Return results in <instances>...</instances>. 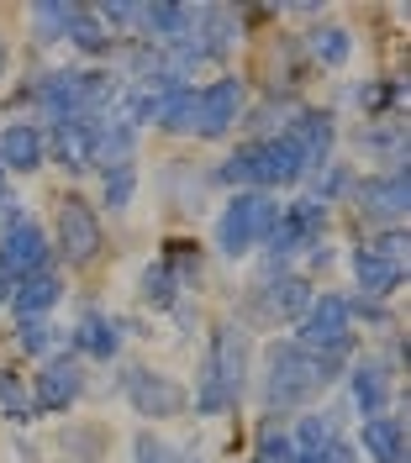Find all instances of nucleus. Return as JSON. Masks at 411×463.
Listing matches in <instances>:
<instances>
[{
  "instance_id": "f257e3e1",
  "label": "nucleus",
  "mask_w": 411,
  "mask_h": 463,
  "mask_svg": "<svg viewBox=\"0 0 411 463\" xmlns=\"http://www.w3.org/2000/svg\"><path fill=\"white\" fill-rule=\"evenodd\" d=\"M343 353H306V347L285 337V343L264 347V374H259V395H264L269 416H291L322 395L327 384L343 379Z\"/></svg>"
},
{
  "instance_id": "f03ea898",
  "label": "nucleus",
  "mask_w": 411,
  "mask_h": 463,
  "mask_svg": "<svg viewBox=\"0 0 411 463\" xmlns=\"http://www.w3.org/2000/svg\"><path fill=\"white\" fill-rule=\"evenodd\" d=\"M253 374V337L243 321H216L206 343L201 374H196V416H227L248 395Z\"/></svg>"
},
{
  "instance_id": "7ed1b4c3",
  "label": "nucleus",
  "mask_w": 411,
  "mask_h": 463,
  "mask_svg": "<svg viewBox=\"0 0 411 463\" xmlns=\"http://www.w3.org/2000/svg\"><path fill=\"white\" fill-rule=\"evenodd\" d=\"M280 222V201L264 190H237L216 216V253L222 259H248L253 248H264V237Z\"/></svg>"
},
{
  "instance_id": "20e7f679",
  "label": "nucleus",
  "mask_w": 411,
  "mask_h": 463,
  "mask_svg": "<svg viewBox=\"0 0 411 463\" xmlns=\"http://www.w3.org/2000/svg\"><path fill=\"white\" fill-rule=\"evenodd\" d=\"M53 248H59L69 269H90V263L106 253V227H100V211L85 195H63L59 216H53Z\"/></svg>"
},
{
  "instance_id": "39448f33",
  "label": "nucleus",
  "mask_w": 411,
  "mask_h": 463,
  "mask_svg": "<svg viewBox=\"0 0 411 463\" xmlns=\"http://www.w3.org/2000/svg\"><path fill=\"white\" fill-rule=\"evenodd\" d=\"M295 343L306 347V353H353V317H349V295H338V289H322V295H311V306H306V317L295 321Z\"/></svg>"
},
{
  "instance_id": "423d86ee",
  "label": "nucleus",
  "mask_w": 411,
  "mask_h": 463,
  "mask_svg": "<svg viewBox=\"0 0 411 463\" xmlns=\"http://www.w3.org/2000/svg\"><path fill=\"white\" fill-rule=\"evenodd\" d=\"M48 269H53V237H48L43 222H32L27 211H22L16 222L0 227V274L11 285H22V279L48 274Z\"/></svg>"
},
{
  "instance_id": "0eeeda50",
  "label": "nucleus",
  "mask_w": 411,
  "mask_h": 463,
  "mask_svg": "<svg viewBox=\"0 0 411 463\" xmlns=\"http://www.w3.org/2000/svg\"><path fill=\"white\" fill-rule=\"evenodd\" d=\"M121 395H127V405H132L138 416H148V421H175V416H185V405H190V395H185L179 379L158 374V369H148V364H127V369H121Z\"/></svg>"
},
{
  "instance_id": "6e6552de",
  "label": "nucleus",
  "mask_w": 411,
  "mask_h": 463,
  "mask_svg": "<svg viewBox=\"0 0 411 463\" xmlns=\"http://www.w3.org/2000/svg\"><path fill=\"white\" fill-rule=\"evenodd\" d=\"M32 106L48 116L53 127L63 121H95L90 111V69H53L32 85Z\"/></svg>"
},
{
  "instance_id": "1a4fd4ad",
  "label": "nucleus",
  "mask_w": 411,
  "mask_h": 463,
  "mask_svg": "<svg viewBox=\"0 0 411 463\" xmlns=\"http://www.w3.org/2000/svg\"><path fill=\"white\" fill-rule=\"evenodd\" d=\"M353 205H358V216H369V222H380V227H401L411 211V174L406 169H385V174H364L358 184H353Z\"/></svg>"
},
{
  "instance_id": "9d476101",
  "label": "nucleus",
  "mask_w": 411,
  "mask_h": 463,
  "mask_svg": "<svg viewBox=\"0 0 411 463\" xmlns=\"http://www.w3.org/2000/svg\"><path fill=\"white\" fill-rule=\"evenodd\" d=\"M85 395V364L74 358V353H53V358H43V369L32 374V401L43 416H63V411H74Z\"/></svg>"
},
{
  "instance_id": "9b49d317",
  "label": "nucleus",
  "mask_w": 411,
  "mask_h": 463,
  "mask_svg": "<svg viewBox=\"0 0 411 463\" xmlns=\"http://www.w3.org/2000/svg\"><path fill=\"white\" fill-rule=\"evenodd\" d=\"M248 116V80L237 74H222L216 85L201 90V116H196V137L201 143H222L233 127H243Z\"/></svg>"
},
{
  "instance_id": "f8f14e48",
  "label": "nucleus",
  "mask_w": 411,
  "mask_h": 463,
  "mask_svg": "<svg viewBox=\"0 0 411 463\" xmlns=\"http://www.w3.org/2000/svg\"><path fill=\"white\" fill-rule=\"evenodd\" d=\"M285 143L295 147V158H301V169L317 174L332 164V147H338V121L332 111H317V106H306V111H295L285 121V132H280Z\"/></svg>"
},
{
  "instance_id": "ddd939ff",
  "label": "nucleus",
  "mask_w": 411,
  "mask_h": 463,
  "mask_svg": "<svg viewBox=\"0 0 411 463\" xmlns=\"http://www.w3.org/2000/svg\"><path fill=\"white\" fill-rule=\"evenodd\" d=\"M311 279H301V274H264V285H253V306H259V317L264 321H301L306 317V306H311Z\"/></svg>"
},
{
  "instance_id": "4468645a",
  "label": "nucleus",
  "mask_w": 411,
  "mask_h": 463,
  "mask_svg": "<svg viewBox=\"0 0 411 463\" xmlns=\"http://www.w3.org/2000/svg\"><path fill=\"white\" fill-rule=\"evenodd\" d=\"M69 353L80 358V364H111L121 358V317H106V311H85V317L74 321V332H69Z\"/></svg>"
},
{
  "instance_id": "2eb2a0df",
  "label": "nucleus",
  "mask_w": 411,
  "mask_h": 463,
  "mask_svg": "<svg viewBox=\"0 0 411 463\" xmlns=\"http://www.w3.org/2000/svg\"><path fill=\"white\" fill-rule=\"evenodd\" d=\"M43 164H48V132L37 121H11L0 132V169L16 179V174H37Z\"/></svg>"
},
{
  "instance_id": "dca6fc26",
  "label": "nucleus",
  "mask_w": 411,
  "mask_h": 463,
  "mask_svg": "<svg viewBox=\"0 0 411 463\" xmlns=\"http://www.w3.org/2000/svg\"><path fill=\"white\" fill-rule=\"evenodd\" d=\"M253 147H259V190L264 195L295 190L306 179V169H301V158H295V147L285 137H253Z\"/></svg>"
},
{
  "instance_id": "f3484780",
  "label": "nucleus",
  "mask_w": 411,
  "mask_h": 463,
  "mask_svg": "<svg viewBox=\"0 0 411 463\" xmlns=\"http://www.w3.org/2000/svg\"><path fill=\"white\" fill-rule=\"evenodd\" d=\"M63 300V279L48 269V274H32V279H22V285H11V317L16 321H48V311Z\"/></svg>"
},
{
  "instance_id": "a211bd4d",
  "label": "nucleus",
  "mask_w": 411,
  "mask_h": 463,
  "mask_svg": "<svg viewBox=\"0 0 411 463\" xmlns=\"http://www.w3.org/2000/svg\"><path fill=\"white\" fill-rule=\"evenodd\" d=\"M349 395L358 405V416L369 421V416H385V401H390V369H385L380 358H358L349 369Z\"/></svg>"
},
{
  "instance_id": "6ab92c4d",
  "label": "nucleus",
  "mask_w": 411,
  "mask_h": 463,
  "mask_svg": "<svg viewBox=\"0 0 411 463\" xmlns=\"http://www.w3.org/2000/svg\"><path fill=\"white\" fill-rule=\"evenodd\" d=\"M353 448L369 463H401L406 458V427H401V416H369L358 427V442Z\"/></svg>"
},
{
  "instance_id": "aec40b11",
  "label": "nucleus",
  "mask_w": 411,
  "mask_h": 463,
  "mask_svg": "<svg viewBox=\"0 0 411 463\" xmlns=\"http://www.w3.org/2000/svg\"><path fill=\"white\" fill-rule=\"evenodd\" d=\"M358 147L375 153L390 169H406V121H401V116H375V121H364V127H358Z\"/></svg>"
},
{
  "instance_id": "412c9836",
  "label": "nucleus",
  "mask_w": 411,
  "mask_h": 463,
  "mask_svg": "<svg viewBox=\"0 0 411 463\" xmlns=\"http://www.w3.org/2000/svg\"><path fill=\"white\" fill-rule=\"evenodd\" d=\"M90 153H95V121H63L53 127V143H48V158L69 174H90Z\"/></svg>"
},
{
  "instance_id": "4be33fe9",
  "label": "nucleus",
  "mask_w": 411,
  "mask_h": 463,
  "mask_svg": "<svg viewBox=\"0 0 411 463\" xmlns=\"http://www.w3.org/2000/svg\"><path fill=\"white\" fill-rule=\"evenodd\" d=\"M349 263H353V279H358V289H364V300H385V295H396V289H401V274H406L401 263L369 253L364 242L349 253Z\"/></svg>"
},
{
  "instance_id": "5701e85b",
  "label": "nucleus",
  "mask_w": 411,
  "mask_h": 463,
  "mask_svg": "<svg viewBox=\"0 0 411 463\" xmlns=\"http://www.w3.org/2000/svg\"><path fill=\"white\" fill-rule=\"evenodd\" d=\"M132 153H138V132L132 127H121L117 116H100L95 121V153H90V169H121V164H132Z\"/></svg>"
},
{
  "instance_id": "b1692460",
  "label": "nucleus",
  "mask_w": 411,
  "mask_h": 463,
  "mask_svg": "<svg viewBox=\"0 0 411 463\" xmlns=\"http://www.w3.org/2000/svg\"><path fill=\"white\" fill-rule=\"evenodd\" d=\"M74 53H85V58H111L117 53V37H111V27L90 11V5H80L74 11V22H69V37H63Z\"/></svg>"
},
{
  "instance_id": "393cba45",
  "label": "nucleus",
  "mask_w": 411,
  "mask_h": 463,
  "mask_svg": "<svg viewBox=\"0 0 411 463\" xmlns=\"http://www.w3.org/2000/svg\"><path fill=\"white\" fill-rule=\"evenodd\" d=\"M291 442H295V453L322 458L327 448L338 442V411H301L291 427Z\"/></svg>"
},
{
  "instance_id": "a878e982",
  "label": "nucleus",
  "mask_w": 411,
  "mask_h": 463,
  "mask_svg": "<svg viewBox=\"0 0 411 463\" xmlns=\"http://www.w3.org/2000/svg\"><path fill=\"white\" fill-rule=\"evenodd\" d=\"M353 53V32L338 27V22H322V27L306 32V58L311 63H322V69H343Z\"/></svg>"
},
{
  "instance_id": "bb28decb",
  "label": "nucleus",
  "mask_w": 411,
  "mask_h": 463,
  "mask_svg": "<svg viewBox=\"0 0 411 463\" xmlns=\"http://www.w3.org/2000/svg\"><path fill=\"white\" fill-rule=\"evenodd\" d=\"M74 0H37V5H27V22L32 32H37V43L43 48H53V43H63L69 37V22H74Z\"/></svg>"
},
{
  "instance_id": "cd10ccee",
  "label": "nucleus",
  "mask_w": 411,
  "mask_h": 463,
  "mask_svg": "<svg viewBox=\"0 0 411 463\" xmlns=\"http://www.w3.org/2000/svg\"><path fill=\"white\" fill-rule=\"evenodd\" d=\"M0 416L11 421V427H32V421H43V411L32 401L27 379L16 374V369H0Z\"/></svg>"
},
{
  "instance_id": "c85d7f7f",
  "label": "nucleus",
  "mask_w": 411,
  "mask_h": 463,
  "mask_svg": "<svg viewBox=\"0 0 411 463\" xmlns=\"http://www.w3.org/2000/svg\"><path fill=\"white\" fill-rule=\"evenodd\" d=\"M216 184H227V190H259V147L253 143H237V153H227L222 164H216V174H211Z\"/></svg>"
},
{
  "instance_id": "c756f323",
  "label": "nucleus",
  "mask_w": 411,
  "mask_h": 463,
  "mask_svg": "<svg viewBox=\"0 0 411 463\" xmlns=\"http://www.w3.org/2000/svg\"><path fill=\"white\" fill-rule=\"evenodd\" d=\"M311 179V195L306 201H317L327 211V205H343L353 195V184H358V174L349 169V164H327V169H317V174H306Z\"/></svg>"
},
{
  "instance_id": "7c9ffc66",
  "label": "nucleus",
  "mask_w": 411,
  "mask_h": 463,
  "mask_svg": "<svg viewBox=\"0 0 411 463\" xmlns=\"http://www.w3.org/2000/svg\"><path fill=\"white\" fill-rule=\"evenodd\" d=\"M179 295H185V289H179V279L164 269V259L148 263L143 274H138V300H143V306H153V311H169Z\"/></svg>"
},
{
  "instance_id": "2f4dec72",
  "label": "nucleus",
  "mask_w": 411,
  "mask_h": 463,
  "mask_svg": "<svg viewBox=\"0 0 411 463\" xmlns=\"http://www.w3.org/2000/svg\"><path fill=\"white\" fill-rule=\"evenodd\" d=\"M196 116H201V90L185 85L179 95H169V106H164V116H158V127L175 132V137H196Z\"/></svg>"
},
{
  "instance_id": "473e14b6",
  "label": "nucleus",
  "mask_w": 411,
  "mask_h": 463,
  "mask_svg": "<svg viewBox=\"0 0 411 463\" xmlns=\"http://www.w3.org/2000/svg\"><path fill=\"white\" fill-rule=\"evenodd\" d=\"M291 458H295L291 427H280V416L259 421V437H253V463H291Z\"/></svg>"
},
{
  "instance_id": "72a5a7b5",
  "label": "nucleus",
  "mask_w": 411,
  "mask_h": 463,
  "mask_svg": "<svg viewBox=\"0 0 411 463\" xmlns=\"http://www.w3.org/2000/svg\"><path fill=\"white\" fill-rule=\"evenodd\" d=\"M132 195H138V164H121V169L100 174V201L111 205V211H127Z\"/></svg>"
},
{
  "instance_id": "f704fd0d",
  "label": "nucleus",
  "mask_w": 411,
  "mask_h": 463,
  "mask_svg": "<svg viewBox=\"0 0 411 463\" xmlns=\"http://www.w3.org/2000/svg\"><path fill=\"white\" fill-rule=\"evenodd\" d=\"M59 326H48V321H16V347L27 353V358H53V347H59Z\"/></svg>"
},
{
  "instance_id": "c9c22d12",
  "label": "nucleus",
  "mask_w": 411,
  "mask_h": 463,
  "mask_svg": "<svg viewBox=\"0 0 411 463\" xmlns=\"http://www.w3.org/2000/svg\"><path fill=\"white\" fill-rule=\"evenodd\" d=\"M100 448H106L100 427H69V432H63V453L80 458V463H95L100 458Z\"/></svg>"
},
{
  "instance_id": "e433bc0d",
  "label": "nucleus",
  "mask_w": 411,
  "mask_h": 463,
  "mask_svg": "<svg viewBox=\"0 0 411 463\" xmlns=\"http://www.w3.org/2000/svg\"><path fill=\"white\" fill-rule=\"evenodd\" d=\"M132 463H185L179 448H169L158 432H138L132 437Z\"/></svg>"
},
{
  "instance_id": "4c0bfd02",
  "label": "nucleus",
  "mask_w": 411,
  "mask_h": 463,
  "mask_svg": "<svg viewBox=\"0 0 411 463\" xmlns=\"http://www.w3.org/2000/svg\"><path fill=\"white\" fill-rule=\"evenodd\" d=\"M364 248H369V253H380V259H390V263H401V269H406V232L401 227H385L380 237H375V242H364Z\"/></svg>"
},
{
  "instance_id": "58836bf2",
  "label": "nucleus",
  "mask_w": 411,
  "mask_h": 463,
  "mask_svg": "<svg viewBox=\"0 0 411 463\" xmlns=\"http://www.w3.org/2000/svg\"><path fill=\"white\" fill-rule=\"evenodd\" d=\"M317 463H364V458H358V448H353V442H343V437H338V442H332Z\"/></svg>"
},
{
  "instance_id": "ea45409f",
  "label": "nucleus",
  "mask_w": 411,
  "mask_h": 463,
  "mask_svg": "<svg viewBox=\"0 0 411 463\" xmlns=\"http://www.w3.org/2000/svg\"><path fill=\"white\" fill-rule=\"evenodd\" d=\"M5 69H11V48H5V37H0V80H5Z\"/></svg>"
},
{
  "instance_id": "a19ab883",
  "label": "nucleus",
  "mask_w": 411,
  "mask_h": 463,
  "mask_svg": "<svg viewBox=\"0 0 411 463\" xmlns=\"http://www.w3.org/2000/svg\"><path fill=\"white\" fill-rule=\"evenodd\" d=\"M5 300H11V279H5V274H0V306H5Z\"/></svg>"
},
{
  "instance_id": "79ce46f5",
  "label": "nucleus",
  "mask_w": 411,
  "mask_h": 463,
  "mask_svg": "<svg viewBox=\"0 0 411 463\" xmlns=\"http://www.w3.org/2000/svg\"><path fill=\"white\" fill-rule=\"evenodd\" d=\"M0 195H11V174L0 169Z\"/></svg>"
},
{
  "instance_id": "37998d69",
  "label": "nucleus",
  "mask_w": 411,
  "mask_h": 463,
  "mask_svg": "<svg viewBox=\"0 0 411 463\" xmlns=\"http://www.w3.org/2000/svg\"><path fill=\"white\" fill-rule=\"evenodd\" d=\"M185 463H201V458H185Z\"/></svg>"
}]
</instances>
